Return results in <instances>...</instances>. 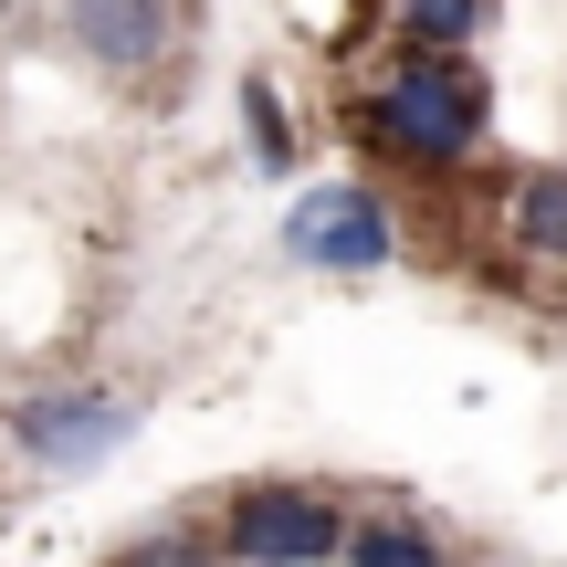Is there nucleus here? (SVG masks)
I'll list each match as a JSON object with an SVG mask.
<instances>
[{
    "label": "nucleus",
    "instance_id": "f257e3e1",
    "mask_svg": "<svg viewBox=\"0 0 567 567\" xmlns=\"http://www.w3.org/2000/svg\"><path fill=\"white\" fill-rule=\"evenodd\" d=\"M358 137L379 147L389 168L442 179V168H463L473 147H484V84L463 74V53H410V42H389V63L358 95Z\"/></svg>",
    "mask_w": 567,
    "mask_h": 567
},
{
    "label": "nucleus",
    "instance_id": "f03ea898",
    "mask_svg": "<svg viewBox=\"0 0 567 567\" xmlns=\"http://www.w3.org/2000/svg\"><path fill=\"white\" fill-rule=\"evenodd\" d=\"M221 557H243V567H326V557H347V515L326 494H305V484H252L221 515Z\"/></svg>",
    "mask_w": 567,
    "mask_h": 567
},
{
    "label": "nucleus",
    "instance_id": "7ed1b4c3",
    "mask_svg": "<svg viewBox=\"0 0 567 567\" xmlns=\"http://www.w3.org/2000/svg\"><path fill=\"white\" fill-rule=\"evenodd\" d=\"M389 243H400V221H389V200L358 189V179L347 189H305V200L284 210V252L316 264V274H379Z\"/></svg>",
    "mask_w": 567,
    "mask_h": 567
},
{
    "label": "nucleus",
    "instance_id": "20e7f679",
    "mask_svg": "<svg viewBox=\"0 0 567 567\" xmlns=\"http://www.w3.org/2000/svg\"><path fill=\"white\" fill-rule=\"evenodd\" d=\"M126 431H137V410H126L116 389H42V400H21L11 442L32 452L42 473H84V463H105Z\"/></svg>",
    "mask_w": 567,
    "mask_h": 567
},
{
    "label": "nucleus",
    "instance_id": "39448f33",
    "mask_svg": "<svg viewBox=\"0 0 567 567\" xmlns=\"http://www.w3.org/2000/svg\"><path fill=\"white\" fill-rule=\"evenodd\" d=\"M63 32H74V53L105 63V74H147V63H168V42H179V11H168V0H63Z\"/></svg>",
    "mask_w": 567,
    "mask_h": 567
},
{
    "label": "nucleus",
    "instance_id": "423d86ee",
    "mask_svg": "<svg viewBox=\"0 0 567 567\" xmlns=\"http://www.w3.org/2000/svg\"><path fill=\"white\" fill-rule=\"evenodd\" d=\"M505 231L536 264H567V168H515L505 179Z\"/></svg>",
    "mask_w": 567,
    "mask_h": 567
},
{
    "label": "nucleus",
    "instance_id": "0eeeda50",
    "mask_svg": "<svg viewBox=\"0 0 567 567\" xmlns=\"http://www.w3.org/2000/svg\"><path fill=\"white\" fill-rule=\"evenodd\" d=\"M347 567H452V547L410 515H358L347 526Z\"/></svg>",
    "mask_w": 567,
    "mask_h": 567
},
{
    "label": "nucleus",
    "instance_id": "6e6552de",
    "mask_svg": "<svg viewBox=\"0 0 567 567\" xmlns=\"http://www.w3.org/2000/svg\"><path fill=\"white\" fill-rule=\"evenodd\" d=\"M389 21H400L410 53H463L484 32V0H389Z\"/></svg>",
    "mask_w": 567,
    "mask_h": 567
},
{
    "label": "nucleus",
    "instance_id": "1a4fd4ad",
    "mask_svg": "<svg viewBox=\"0 0 567 567\" xmlns=\"http://www.w3.org/2000/svg\"><path fill=\"white\" fill-rule=\"evenodd\" d=\"M243 116H252V158H264V168L295 158V126H284V105H274V84H264V74L243 84Z\"/></svg>",
    "mask_w": 567,
    "mask_h": 567
},
{
    "label": "nucleus",
    "instance_id": "9d476101",
    "mask_svg": "<svg viewBox=\"0 0 567 567\" xmlns=\"http://www.w3.org/2000/svg\"><path fill=\"white\" fill-rule=\"evenodd\" d=\"M126 567H200V547H179V536H147V547L126 557Z\"/></svg>",
    "mask_w": 567,
    "mask_h": 567
}]
</instances>
